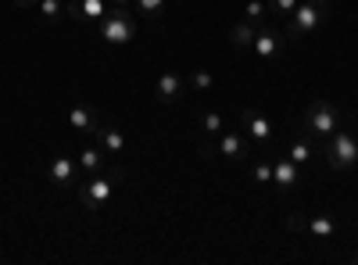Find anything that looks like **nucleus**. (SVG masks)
<instances>
[{
    "label": "nucleus",
    "mask_w": 358,
    "mask_h": 265,
    "mask_svg": "<svg viewBox=\"0 0 358 265\" xmlns=\"http://www.w3.org/2000/svg\"><path fill=\"white\" fill-rule=\"evenodd\" d=\"M251 176H255V183H273V162L268 158L251 162Z\"/></svg>",
    "instance_id": "21"
},
{
    "label": "nucleus",
    "mask_w": 358,
    "mask_h": 265,
    "mask_svg": "<svg viewBox=\"0 0 358 265\" xmlns=\"http://www.w3.org/2000/svg\"><path fill=\"white\" fill-rule=\"evenodd\" d=\"M255 33H258L255 22H248V18L236 22V25L229 29V47H233V50H248V47L255 43Z\"/></svg>",
    "instance_id": "17"
},
{
    "label": "nucleus",
    "mask_w": 358,
    "mask_h": 265,
    "mask_svg": "<svg viewBox=\"0 0 358 265\" xmlns=\"http://www.w3.org/2000/svg\"><path fill=\"white\" fill-rule=\"evenodd\" d=\"M122 180H126V172H122V169H108V172L101 169V172H94L90 180H83V183L76 187V190H79V204H83L86 212H101V208H108Z\"/></svg>",
    "instance_id": "1"
},
{
    "label": "nucleus",
    "mask_w": 358,
    "mask_h": 265,
    "mask_svg": "<svg viewBox=\"0 0 358 265\" xmlns=\"http://www.w3.org/2000/svg\"><path fill=\"white\" fill-rule=\"evenodd\" d=\"M265 11H268V8H265V4H262V0H248V8H244V18H248V22H255V25H258V22H262V18H265Z\"/></svg>",
    "instance_id": "24"
},
{
    "label": "nucleus",
    "mask_w": 358,
    "mask_h": 265,
    "mask_svg": "<svg viewBox=\"0 0 358 265\" xmlns=\"http://www.w3.org/2000/svg\"><path fill=\"white\" fill-rule=\"evenodd\" d=\"M351 265H358V251H355V255H351Z\"/></svg>",
    "instance_id": "28"
},
{
    "label": "nucleus",
    "mask_w": 358,
    "mask_h": 265,
    "mask_svg": "<svg viewBox=\"0 0 358 265\" xmlns=\"http://www.w3.org/2000/svg\"><path fill=\"white\" fill-rule=\"evenodd\" d=\"M76 162H79V169H83L86 176L101 172V169H104V147H101V143H90V147H83Z\"/></svg>",
    "instance_id": "18"
},
{
    "label": "nucleus",
    "mask_w": 358,
    "mask_h": 265,
    "mask_svg": "<svg viewBox=\"0 0 358 265\" xmlns=\"http://www.w3.org/2000/svg\"><path fill=\"white\" fill-rule=\"evenodd\" d=\"M337 233H341V222H337V215H330V212L308 215V237H315V241H334Z\"/></svg>",
    "instance_id": "14"
},
{
    "label": "nucleus",
    "mask_w": 358,
    "mask_h": 265,
    "mask_svg": "<svg viewBox=\"0 0 358 265\" xmlns=\"http://www.w3.org/2000/svg\"><path fill=\"white\" fill-rule=\"evenodd\" d=\"M97 36H101L104 43H111V47L129 43V40L136 36V18H133V8H129V4H115V8H108V15L97 22Z\"/></svg>",
    "instance_id": "2"
},
{
    "label": "nucleus",
    "mask_w": 358,
    "mask_h": 265,
    "mask_svg": "<svg viewBox=\"0 0 358 265\" xmlns=\"http://www.w3.org/2000/svg\"><path fill=\"white\" fill-rule=\"evenodd\" d=\"M341 126H344V122H341V111H337L334 101L315 97V101L305 108V133H312L319 143H322L326 136H334Z\"/></svg>",
    "instance_id": "3"
},
{
    "label": "nucleus",
    "mask_w": 358,
    "mask_h": 265,
    "mask_svg": "<svg viewBox=\"0 0 358 265\" xmlns=\"http://www.w3.org/2000/svg\"><path fill=\"white\" fill-rule=\"evenodd\" d=\"M97 143L104 147V155H122L126 151V136H122V129H118V126H97Z\"/></svg>",
    "instance_id": "15"
},
{
    "label": "nucleus",
    "mask_w": 358,
    "mask_h": 265,
    "mask_svg": "<svg viewBox=\"0 0 358 265\" xmlns=\"http://www.w3.org/2000/svg\"><path fill=\"white\" fill-rule=\"evenodd\" d=\"M326 15H330V0H305V4H297L290 22H287V36L290 40H305L312 36L315 29L326 22Z\"/></svg>",
    "instance_id": "4"
},
{
    "label": "nucleus",
    "mask_w": 358,
    "mask_h": 265,
    "mask_svg": "<svg viewBox=\"0 0 358 265\" xmlns=\"http://www.w3.org/2000/svg\"><path fill=\"white\" fill-rule=\"evenodd\" d=\"M297 180H301V165H294L287 155H280V158H273V183L287 194V190H294L297 187Z\"/></svg>",
    "instance_id": "12"
},
{
    "label": "nucleus",
    "mask_w": 358,
    "mask_h": 265,
    "mask_svg": "<svg viewBox=\"0 0 358 265\" xmlns=\"http://www.w3.org/2000/svg\"><path fill=\"white\" fill-rule=\"evenodd\" d=\"M69 126H72L76 133H83V136H94L97 126H101V115H97V108L76 101V104L69 108Z\"/></svg>",
    "instance_id": "9"
},
{
    "label": "nucleus",
    "mask_w": 358,
    "mask_h": 265,
    "mask_svg": "<svg viewBox=\"0 0 358 265\" xmlns=\"http://www.w3.org/2000/svg\"><path fill=\"white\" fill-rule=\"evenodd\" d=\"M215 155H222V158H229V162H248L255 151H251V143H248V133H244V129H229V133H219Z\"/></svg>",
    "instance_id": "6"
},
{
    "label": "nucleus",
    "mask_w": 358,
    "mask_h": 265,
    "mask_svg": "<svg viewBox=\"0 0 358 265\" xmlns=\"http://www.w3.org/2000/svg\"><path fill=\"white\" fill-rule=\"evenodd\" d=\"M287 158H290L294 165H308V162L315 158V143H312V133H301V136H294V143H290Z\"/></svg>",
    "instance_id": "16"
},
{
    "label": "nucleus",
    "mask_w": 358,
    "mask_h": 265,
    "mask_svg": "<svg viewBox=\"0 0 358 265\" xmlns=\"http://www.w3.org/2000/svg\"><path fill=\"white\" fill-rule=\"evenodd\" d=\"M322 155H326V165L337 169V172L351 169L358 162V136H355V129L341 126L334 136H326L322 140Z\"/></svg>",
    "instance_id": "5"
},
{
    "label": "nucleus",
    "mask_w": 358,
    "mask_h": 265,
    "mask_svg": "<svg viewBox=\"0 0 358 265\" xmlns=\"http://www.w3.org/2000/svg\"><path fill=\"white\" fill-rule=\"evenodd\" d=\"M47 172H50V183H57V187H79V183H83V169H79V162L69 158V155H57Z\"/></svg>",
    "instance_id": "7"
},
{
    "label": "nucleus",
    "mask_w": 358,
    "mask_h": 265,
    "mask_svg": "<svg viewBox=\"0 0 358 265\" xmlns=\"http://www.w3.org/2000/svg\"><path fill=\"white\" fill-rule=\"evenodd\" d=\"M251 50L262 57V62H273V57H280V50H283V33H276V29H268V25H258Z\"/></svg>",
    "instance_id": "8"
},
{
    "label": "nucleus",
    "mask_w": 358,
    "mask_h": 265,
    "mask_svg": "<svg viewBox=\"0 0 358 265\" xmlns=\"http://www.w3.org/2000/svg\"><path fill=\"white\" fill-rule=\"evenodd\" d=\"M287 229L290 233H308V215H301V212L287 215Z\"/></svg>",
    "instance_id": "25"
},
{
    "label": "nucleus",
    "mask_w": 358,
    "mask_h": 265,
    "mask_svg": "<svg viewBox=\"0 0 358 265\" xmlns=\"http://www.w3.org/2000/svg\"><path fill=\"white\" fill-rule=\"evenodd\" d=\"M115 4H133V0H115Z\"/></svg>",
    "instance_id": "29"
},
{
    "label": "nucleus",
    "mask_w": 358,
    "mask_h": 265,
    "mask_svg": "<svg viewBox=\"0 0 358 265\" xmlns=\"http://www.w3.org/2000/svg\"><path fill=\"white\" fill-rule=\"evenodd\" d=\"M65 4H69V0H40L36 11H40L47 22H62V18H65Z\"/></svg>",
    "instance_id": "19"
},
{
    "label": "nucleus",
    "mask_w": 358,
    "mask_h": 265,
    "mask_svg": "<svg viewBox=\"0 0 358 265\" xmlns=\"http://www.w3.org/2000/svg\"><path fill=\"white\" fill-rule=\"evenodd\" d=\"M15 4H18V8H36L40 0H15Z\"/></svg>",
    "instance_id": "27"
},
{
    "label": "nucleus",
    "mask_w": 358,
    "mask_h": 265,
    "mask_svg": "<svg viewBox=\"0 0 358 265\" xmlns=\"http://www.w3.org/2000/svg\"><path fill=\"white\" fill-rule=\"evenodd\" d=\"M179 94H183V76L179 72H158V79H155V97L162 101V104H172V101H179Z\"/></svg>",
    "instance_id": "13"
},
{
    "label": "nucleus",
    "mask_w": 358,
    "mask_h": 265,
    "mask_svg": "<svg viewBox=\"0 0 358 265\" xmlns=\"http://www.w3.org/2000/svg\"><path fill=\"white\" fill-rule=\"evenodd\" d=\"M297 8V0H268V11H276V15H294Z\"/></svg>",
    "instance_id": "26"
},
{
    "label": "nucleus",
    "mask_w": 358,
    "mask_h": 265,
    "mask_svg": "<svg viewBox=\"0 0 358 265\" xmlns=\"http://www.w3.org/2000/svg\"><path fill=\"white\" fill-rule=\"evenodd\" d=\"M190 83H194V90H212V86H215V76L204 72V69H197V72L190 76Z\"/></svg>",
    "instance_id": "23"
},
{
    "label": "nucleus",
    "mask_w": 358,
    "mask_h": 265,
    "mask_svg": "<svg viewBox=\"0 0 358 265\" xmlns=\"http://www.w3.org/2000/svg\"><path fill=\"white\" fill-rule=\"evenodd\" d=\"M133 11H140L147 18H158L165 11V0H133Z\"/></svg>",
    "instance_id": "22"
},
{
    "label": "nucleus",
    "mask_w": 358,
    "mask_h": 265,
    "mask_svg": "<svg viewBox=\"0 0 358 265\" xmlns=\"http://www.w3.org/2000/svg\"><path fill=\"white\" fill-rule=\"evenodd\" d=\"M241 129H244L248 140H255V143H268V140H273V122H268L265 115H258L255 108H244V111H241Z\"/></svg>",
    "instance_id": "10"
},
{
    "label": "nucleus",
    "mask_w": 358,
    "mask_h": 265,
    "mask_svg": "<svg viewBox=\"0 0 358 265\" xmlns=\"http://www.w3.org/2000/svg\"><path fill=\"white\" fill-rule=\"evenodd\" d=\"M197 122H201V129H204L208 136H219V133H222V126H226L222 111H204V115H201Z\"/></svg>",
    "instance_id": "20"
},
{
    "label": "nucleus",
    "mask_w": 358,
    "mask_h": 265,
    "mask_svg": "<svg viewBox=\"0 0 358 265\" xmlns=\"http://www.w3.org/2000/svg\"><path fill=\"white\" fill-rule=\"evenodd\" d=\"M104 15H108L104 0H69L65 4V18H76V22H101Z\"/></svg>",
    "instance_id": "11"
}]
</instances>
